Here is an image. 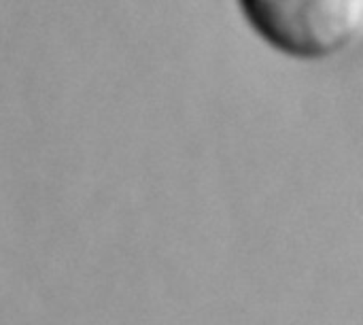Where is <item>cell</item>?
<instances>
[{
  "instance_id": "obj_1",
  "label": "cell",
  "mask_w": 363,
  "mask_h": 325,
  "mask_svg": "<svg viewBox=\"0 0 363 325\" xmlns=\"http://www.w3.org/2000/svg\"><path fill=\"white\" fill-rule=\"evenodd\" d=\"M249 30L296 62H328L362 36L363 0H234Z\"/></svg>"
}]
</instances>
